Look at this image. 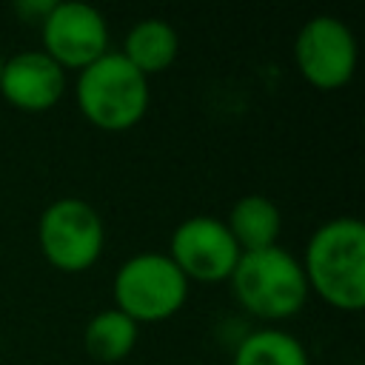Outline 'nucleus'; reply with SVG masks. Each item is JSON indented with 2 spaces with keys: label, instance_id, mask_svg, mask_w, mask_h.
<instances>
[{
  "label": "nucleus",
  "instance_id": "0eeeda50",
  "mask_svg": "<svg viewBox=\"0 0 365 365\" xmlns=\"http://www.w3.org/2000/svg\"><path fill=\"white\" fill-rule=\"evenodd\" d=\"M240 248L220 217L197 214L174 225L168 237V259L188 282H228L240 259Z\"/></svg>",
  "mask_w": 365,
  "mask_h": 365
},
{
  "label": "nucleus",
  "instance_id": "9b49d317",
  "mask_svg": "<svg viewBox=\"0 0 365 365\" xmlns=\"http://www.w3.org/2000/svg\"><path fill=\"white\" fill-rule=\"evenodd\" d=\"M222 222L242 254L279 245L277 240L282 231V214L279 205L265 194H245L234 200Z\"/></svg>",
  "mask_w": 365,
  "mask_h": 365
},
{
  "label": "nucleus",
  "instance_id": "f03ea898",
  "mask_svg": "<svg viewBox=\"0 0 365 365\" xmlns=\"http://www.w3.org/2000/svg\"><path fill=\"white\" fill-rule=\"evenodd\" d=\"M228 282L240 308L262 322L299 314L311 294L299 259L282 245L240 254Z\"/></svg>",
  "mask_w": 365,
  "mask_h": 365
},
{
  "label": "nucleus",
  "instance_id": "20e7f679",
  "mask_svg": "<svg viewBox=\"0 0 365 365\" xmlns=\"http://www.w3.org/2000/svg\"><path fill=\"white\" fill-rule=\"evenodd\" d=\"M188 279L160 251H140L128 257L111 282L114 308L137 325L171 319L188 299Z\"/></svg>",
  "mask_w": 365,
  "mask_h": 365
},
{
  "label": "nucleus",
  "instance_id": "423d86ee",
  "mask_svg": "<svg viewBox=\"0 0 365 365\" xmlns=\"http://www.w3.org/2000/svg\"><path fill=\"white\" fill-rule=\"evenodd\" d=\"M356 37L351 26L334 14L308 17L294 37V63L299 77L317 91H336L356 71Z\"/></svg>",
  "mask_w": 365,
  "mask_h": 365
},
{
  "label": "nucleus",
  "instance_id": "9d476101",
  "mask_svg": "<svg viewBox=\"0 0 365 365\" xmlns=\"http://www.w3.org/2000/svg\"><path fill=\"white\" fill-rule=\"evenodd\" d=\"M120 54L143 77H154L174 66V60L180 54V34L163 17H143L125 31Z\"/></svg>",
  "mask_w": 365,
  "mask_h": 365
},
{
  "label": "nucleus",
  "instance_id": "f257e3e1",
  "mask_svg": "<svg viewBox=\"0 0 365 365\" xmlns=\"http://www.w3.org/2000/svg\"><path fill=\"white\" fill-rule=\"evenodd\" d=\"M308 291L336 311L365 305V222L334 217L314 228L299 259Z\"/></svg>",
  "mask_w": 365,
  "mask_h": 365
},
{
  "label": "nucleus",
  "instance_id": "7ed1b4c3",
  "mask_svg": "<svg viewBox=\"0 0 365 365\" xmlns=\"http://www.w3.org/2000/svg\"><path fill=\"white\" fill-rule=\"evenodd\" d=\"M74 100L83 120L94 128L125 131L148 111V77H143L120 51H106L100 60L77 71Z\"/></svg>",
  "mask_w": 365,
  "mask_h": 365
},
{
  "label": "nucleus",
  "instance_id": "1a4fd4ad",
  "mask_svg": "<svg viewBox=\"0 0 365 365\" xmlns=\"http://www.w3.org/2000/svg\"><path fill=\"white\" fill-rule=\"evenodd\" d=\"M0 94L17 111L26 114L48 111L66 94V71L43 48L17 51L3 63Z\"/></svg>",
  "mask_w": 365,
  "mask_h": 365
},
{
  "label": "nucleus",
  "instance_id": "f8f14e48",
  "mask_svg": "<svg viewBox=\"0 0 365 365\" xmlns=\"http://www.w3.org/2000/svg\"><path fill=\"white\" fill-rule=\"evenodd\" d=\"M137 336H140V325L111 305V308L97 311L86 322V328H83V348H86V354L94 362L114 365V362H123L134 351Z\"/></svg>",
  "mask_w": 365,
  "mask_h": 365
},
{
  "label": "nucleus",
  "instance_id": "2eb2a0df",
  "mask_svg": "<svg viewBox=\"0 0 365 365\" xmlns=\"http://www.w3.org/2000/svg\"><path fill=\"white\" fill-rule=\"evenodd\" d=\"M3 63H6V57H3V54H0V74H3Z\"/></svg>",
  "mask_w": 365,
  "mask_h": 365
},
{
  "label": "nucleus",
  "instance_id": "39448f33",
  "mask_svg": "<svg viewBox=\"0 0 365 365\" xmlns=\"http://www.w3.org/2000/svg\"><path fill=\"white\" fill-rule=\"evenodd\" d=\"M37 245L51 268L63 274H83L103 257V217L83 197H60L48 202L37 220Z\"/></svg>",
  "mask_w": 365,
  "mask_h": 365
},
{
  "label": "nucleus",
  "instance_id": "6e6552de",
  "mask_svg": "<svg viewBox=\"0 0 365 365\" xmlns=\"http://www.w3.org/2000/svg\"><path fill=\"white\" fill-rule=\"evenodd\" d=\"M43 51L63 71H83L108 51V23L106 17L80 0H66L51 6L40 23Z\"/></svg>",
  "mask_w": 365,
  "mask_h": 365
},
{
  "label": "nucleus",
  "instance_id": "ddd939ff",
  "mask_svg": "<svg viewBox=\"0 0 365 365\" xmlns=\"http://www.w3.org/2000/svg\"><path fill=\"white\" fill-rule=\"evenodd\" d=\"M231 365H311V359L299 336L277 325H262L237 342Z\"/></svg>",
  "mask_w": 365,
  "mask_h": 365
},
{
  "label": "nucleus",
  "instance_id": "4468645a",
  "mask_svg": "<svg viewBox=\"0 0 365 365\" xmlns=\"http://www.w3.org/2000/svg\"><path fill=\"white\" fill-rule=\"evenodd\" d=\"M51 6H54V0H20V3H14L17 14L23 20H29V23H37V26L46 20V14L51 11Z\"/></svg>",
  "mask_w": 365,
  "mask_h": 365
}]
</instances>
